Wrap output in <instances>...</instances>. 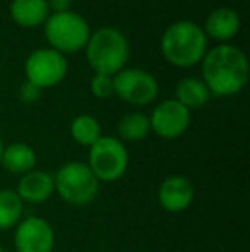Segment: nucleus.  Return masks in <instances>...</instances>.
Returning a JSON list of instances; mask_svg holds the SVG:
<instances>
[{
    "label": "nucleus",
    "mask_w": 250,
    "mask_h": 252,
    "mask_svg": "<svg viewBox=\"0 0 250 252\" xmlns=\"http://www.w3.org/2000/svg\"><path fill=\"white\" fill-rule=\"evenodd\" d=\"M113 90L118 98L130 105H149L158 98L156 77L142 69H122L113 76Z\"/></svg>",
    "instance_id": "obj_7"
},
{
    "label": "nucleus",
    "mask_w": 250,
    "mask_h": 252,
    "mask_svg": "<svg viewBox=\"0 0 250 252\" xmlns=\"http://www.w3.org/2000/svg\"><path fill=\"white\" fill-rule=\"evenodd\" d=\"M129 53L130 48L125 34L117 28L110 26L91 33L86 45L87 62L93 67L94 74L115 76L125 69Z\"/></svg>",
    "instance_id": "obj_3"
},
{
    "label": "nucleus",
    "mask_w": 250,
    "mask_h": 252,
    "mask_svg": "<svg viewBox=\"0 0 250 252\" xmlns=\"http://www.w3.org/2000/svg\"><path fill=\"white\" fill-rule=\"evenodd\" d=\"M23 216V201L16 190H0V230H9L19 223Z\"/></svg>",
    "instance_id": "obj_18"
},
{
    "label": "nucleus",
    "mask_w": 250,
    "mask_h": 252,
    "mask_svg": "<svg viewBox=\"0 0 250 252\" xmlns=\"http://www.w3.org/2000/svg\"><path fill=\"white\" fill-rule=\"evenodd\" d=\"M161 52L171 65L192 67L206 55L207 38L202 28L192 21H177L163 33Z\"/></svg>",
    "instance_id": "obj_2"
},
{
    "label": "nucleus",
    "mask_w": 250,
    "mask_h": 252,
    "mask_svg": "<svg viewBox=\"0 0 250 252\" xmlns=\"http://www.w3.org/2000/svg\"><path fill=\"white\" fill-rule=\"evenodd\" d=\"M2 155H3V143H2V137H0V163H2Z\"/></svg>",
    "instance_id": "obj_23"
},
{
    "label": "nucleus",
    "mask_w": 250,
    "mask_h": 252,
    "mask_svg": "<svg viewBox=\"0 0 250 252\" xmlns=\"http://www.w3.org/2000/svg\"><path fill=\"white\" fill-rule=\"evenodd\" d=\"M202 31L206 38L226 43L233 40L240 31V17L230 7H218L207 16Z\"/></svg>",
    "instance_id": "obj_13"
},
{
    "label": "nucleus",
    "mask_w": 250,
    "mask_h": 252,
    "mask_svg": "<svg viewBox=\"0 0 250 252\" xmlns=\"http://www.w3.org/2000/svg\"><path fill=\"white\" fill-rule=\"evenodd\" d=\"M26 79L40 90L54 88L62 83L67 74V60L62 53L52 48H40L28 57L24 63Z\"/></svg>",
    "instance_id": "obj_8"
},
{
    "label": "nucleus",
    "mask_w": 250,
    "mask_h": 252,
    "mask_svg": "<svg viewBox=\"0 0 250 252\" xmlns=\"http://www.w3.org/2000/svg\"><path fill=\"white\" fill-rule=\"evenodd\" d=\"M194 186L189 179L182 175H173L163 180L158 192L160 204L167 209L168 213H182L192 204L194 201Z\"/></svg>",
    "instance_id": "obj_11"
},
{
    "label": "nucleus",
    "mask_w": 250,
    "mask_h": 252,
    "mask_svg": "<svg viewBox=\"0 0 250 252\" xmlns=\"http://www.w3.org/2000/svg\"><path fill=\"white\" fill-rule=\"evenodd\" d=\"M209 90L204 84L202 79H195V77H187V79L180 81L175 90V100L185 106V108H200L209 101Z\"/></svg>",
    "instance_id": "obj_16"
},
{
    "label": "nucleus",
    "mask_w": 250,
    "mask_h": 252,
    "mask_svg": "<svg viewBox=\"0 0 250 252\" xmlns=\"http://www.w3.org/2000/svg\"><path fill=\"white\" fill-rule=\"evenodd\" d=\"M0 165H3V168L14 175H26L36 165V155L29 144L14 143L3 150Z\"/></svg>",
    "instance_id": "obj_15"
},
{
    "label": "nucleus",
    "mask_w": 250,
    "mask_h": 252,
    "mask_svg": "<svg viewBox=\"0 0 250 252\" xmlns=\"http://www.w3.org/2000/svg\"><path fill=\"white\" fill-rule=\"evenodd\" d=\"M47 3H48V9L54 10V14H58V12L70 10L72 0H47Z\"/></svg>",
    "instance_id": "obj_22"
},
{
    "label": "nucleus",
    "mask_w": 250,
    "mask_h": 252,
    "mask_svg": "<svg viewBox=\"0 0 250 252\" xmlns=\"http://www.w3.org/2000/svg\"><path fill=\"white\" fill-rule=\"evenodd\" d=\"M16 192L23 202L26 201L31 202V204L45 202L47 199H50L52 194L55 192L54 175L41 172V170H31L29 173L21 177Z\"/></svg>",
    "instance_id": "obj_12"
},
{
    "label": "nucleus",
    "mask_w": 250,
    "mask_h": 252,
    "mask_svg": "<svg viewBox=\"0 0 250 252\" xmlns=\"http://www.w3.org/2000/svg\"><path fill=\"white\" fill-rule=\"evenodd\" d=\"M151 130L163 139L180 137L190 126V110L177 100H167L154 108L149 117Z\"/></svg>",
    "instance_id": "obj_10"
},
{
    "label": "nucleus",
    "mask_w": 250,
    "mask_h": 252,
    "mask_svg": "<svg viewBox=\"0 0 250 252\" xmlns=\"http://www.w3.org/2000/svg\"><path fill=\"white\" fill-rule=\"evenodd\" d=\"M19 96L21 100H23L24 103H34L40 100L41 96V90L38 86H34L33 83H29V81H26V83L21 86L19 90Z\"/></svg>",
    "instance_id": "obj_21"
},
{
    "label": "nucleus",
    "mask_w": 250,
    "mask_h": 252,
    "mask_svg": "<svg viewBox=\"0 0 250 252\" xmlns=\"http://www.w3.org/2000/svg\"><path fill=\"white\" fill-rule=\"evenodd\" d=\"M202 62V81L209 93L233 96L240 93L250 76L249 59L238 47L221 43L206 52Z\"/></svg>",
    "instance_id": "obj_1"
},
{
    "label": "nucleus",
    "mask_w": 250,
    "mask_h": 252,
    "mask_svg": "<svg viewBox=\"0 0 250 252\" xmlns=\"http://www.w3.org/2000/svg\"><path fill=\"white\" fill-rule=\"evenodd\" d=\"M70 134L81 146H93L101 137V126L93 115H79L70 124Z\"/></svg>",
    "instance_id": "obj_17"
},
{
    "label": "nucleus",
    "mask_w": 250,
    "mask_h": 252,
    "mask_svg": "<svg viewBox=\"0 0 250 252\" xmlns=\"http://www.w3.org/2000/svg\"><path fill=\"white\" fill-rule=\"evenodd\" d=\"M151 132L149 117L140 112H132L125 115L118 124V134L124 141H142Z\"/></svg>",
    "instance_id": "obj_19"
},
{
    "label": "nucleus",
    "mask_w": 250,
    "mask_h": 252,
    "mask_svg": "<svg viewBox=\"0 0 250 252\" xmlns=\"http://www.w3.org/2000/svg\"><path fill=\"white\" fill-rule=\"evenodd\" d=\"M14 244L17 252H52L55 247V232L47 220L29 216L19 221Z\"/></svg>",
    "instance_id": "obj_9"
},
{
    "label": "nucleus",
    "mask_w": 250,
    "mask_h": 252,
    "mask_svg": "<svg viewBox=\"0 0 250 252\" xmlns=\"http://www.w3.org/2000/svg\"><path fill=\"white\" fill-rule=\"evenodd\" d=\"M55 190L60 197L74 206H84L94 201L100 190V180L83 161H69L58 168L54 177Z\"/></svg>",
    "instance_id": "obj_5"
},
{
    "label": "nucleus",
    "mask_w": 250,
    "mask_h": 252,
    "mask_svg": "<svg viewBox=\"0 0 250 252\" xmlns=\"http://www.w3.org/2000/svg\"><path fill=\"white\" fill-rule=\"evenodd\" d=\"M91 91L96 98H110L115 93L113 90V76L107 74H94L91 81Z\"/></svg>",
    "instance_id": "obj_20"
},
{
    "label": "nucleus",
    "mask_w": 250,
    "mask_h": 252,
    "mask_svg": "<svg viewBox=\"0 0 250 252\" xmlns=\"http://www.w3.org/2000/svg\"><path fill=\"white\" fill-rule=\"evenodd\" d=\"M87 165L100 182H115L122 179L129 166L125 144L111 136H101L91 146Z\"/></svg>",
    "instance_id": "obj_6"
},
{
    "label": "nucleus",
    "mask_w": 250,
    "mask_h": 252,
    "mask_svg": "<svg viewBox=\"0 0 250 252\" xmlns=\"http://www.w3.org/2000/svg\"><path fill=\"white\" fill-rule=\"evenodd\" d=\"M45 36L52 45V50L58 53H76L86 48L91 36L87 21L81 14L67 12L50 14L45 21Z\"/></svg>",
    "instance_id": "obj_4"
},
{
    "label": "nucleus",
    "mask_w": 250,
    "mask_h": 252,
    "mask_svg": "<svg viewBox=\"0 0 250 252\" xmlns=\"http://www.w3.org/2000/svg\"><path fill=\"white\" fill-rule=\"evenodd\" d=\"M0 252H7L5 249H2V247H0Z\"/></svg>",
    "instance_id": "obj_24"
},
{
    "label": "nucleus",
    "mask_w": 250,
    "mask_h": 252,
    "mask_svg": "<svg viewBox=\"0 0 250 252\" xmlns=\"http://www.w3.org/2000/svg\"><path fill=\"white\" fill-rule=\"evenodd\" d=\"M50 16L47 0H12L10 17L23 28H38Z\"/></svg>",
    "instance_id": "obj_14"
}]
</instances>
